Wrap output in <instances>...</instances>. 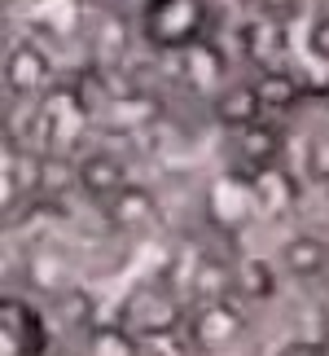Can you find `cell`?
I'll list each match as a JSON object with an SVG mask.
<instances>
[{
    "label": "cell",
    "mask_w": 329,
    "mask_h": 356,
    "mask_svg": "<svg viewBox=\"0 0 329 356\" xmlns=\"http://www.w3.org/2000/svg\"><path fill=\"white\" fill-rule=\"evenodd\" d=\"M136 352H141V339H132L115 317L97 321L84 334V356H136Z\"/></svg>",
    "instance_id": "obj_19"
},
{
    "label": "cell",
    "mask_w": 329,
    "mask_h": 356,
    "mask_svg": "<svg viewBox=\"0 0 329 356\" xmlns=\"http://www.w3.org/2000/svg\"><path fill=\"white\" fill-rule=\"evenodd\" d=\"M0 84L13 102H40L62 84L58 58L40 35H13V44L0 62Z\"/></svg>",
    "instance_id": "obj_5"
},
{
    "label": "cell",
    "mask_w": 329,
    "mask_h": 356,
    "mask_svg": "<svg viewBox=\"0 0 329 356\" xmlns=\"http://www.w3.org/2000/svg\"><path fill=\"white\" fill-rule=\"evenodd\" d=\"M97 211H101V229H106V234H115V238H145L149 229L158 225L162 202H158V194L149 185L132 181V185H123L106 207H97Z\"/></svg>",
    "instance_id": "obj_12"
},
{
    "label": "cell",
    "mask_w": 329,
    "mask_h": 356,
    "mask_svg": "<svg viewBox=\"0 0 329 356\" xmlns=\"http://www.w3.org/2000/svg\"><path fill=\"white\" fill-rule=\"evenodd\" d=\"M207 106H211L215 128H224V132H242V128H255V123L268 119L264 102H259V88H255V75H233Z\"/></svg>",
    "instance_id": "obj_14"
},
{
    "label": "cell",
    "mask_w": 329,
    "mask_h": 356,
    "mask_svg": "<svg viewBox=\"0 0 329 356\" xmlns=\"http://www.w3.org/2000/svg\"><path fill=\"white\" fill-rule=\"evenodd\" d=\"M13 115H18V102L5 92V84H0V145H9V132H13Z\"/></svg>",
    "instance_id": "obj_23"
},
{
    "label": "cell",
    "mask_w": 329,
    "mask_h": 356,
    "mask_svg": "<svg viewBox=\"0 0 329 356\" xmlns=\"http://www.w3.org/2000/svg\"><path fill=\"white\" fill-rule=\"evenodd\" d=\"M255 75V88H259V102H264L268 119H285V115H298L312 97V88L303 84V75L294 71L290 62L285 66H268V71H251Z\"/></svg>",
    "instance_id": "obj_16"
},
{
    "label": "cell",
    "mask_w": 329,
    "mask_h": 356,
    "mask_svg": "<svg viewBox=\"0 0 329 356\" xmlns=\"http://www.w3.org/2000/svg\"><path fill=\"white\" fill-rule=\"evenodd\" d=\"M176 79L194 92V97H202V102H211L219 88L233 79V58H228V49L219 44V31L215 35H207V40H198V44H189L185 53H176Z\"/></svg>",
    "instance_id": "obj_11"
},
{
    "label": "cell",
    "mask_w": 329,
    "mask_h": 356,
    "mask_svg": "<svg viewBox=\"0 0 329 356\" xmlns=\"http://www.w3.org/2000/svg\"><path fill=\"white\" fill-rule=\"evenodd\" d=\"M75 181L79 198H88L92 207H106L123 185H132V163L119 145H88L75 154Z\"/></svg>",
    "instance_id": "obj_10"
},
{
    "label": "cell",
    "mask_w": 329,
    "mask_h": 356,
    "mask_svg": "<svg viewBox=\"0 0 329 356\" xmlns=\"http://www.w3.org/2000/svg\"><path fill=\"white\" fill-rule=\"evenodd\" d=\"M189 317V295L180 286H171L162 273L141 277L123 291L115 321L128 330L132 339H158V334H180Z\"/></svg>",
    "instance_id": "obj_2"
},
{
    "label": "cell",
    "mask_w": 329,
    "mask_h": 356,
    "mask_svg": "<svg viewBox=\"0 0 329 356\" xmlns=\"http://www.w3.org/2000/svg\"><path fill=\"white\" fill-rule=\"evenodd\" d=\"M268 356H329V343H321L317 334H285L268 348Z\"/></svg>",
    "instance_id": "obj_21"
},
{
    "label": "cell",
    "mask_w": 329,
    "mask_h": 356,
    "mask_svg": "<svg viewBox=\"0 0 329 356\" xmlns=\"http://www.w3.org/2000/svg\"><path fill=\"white\" fill-rule=\"evenodd\" d=\"M285 123L277 119H264L255 128H242V132H228V176L237 181H251L255 172L272 168V163H285Z\"/></svg>",
    "instance_id": "obj_9"
},
{
    "label": "cell",
    "mask_w": 329,
    "mask_h": 356,
    "mask_svg": "<svg viewBox=\"0 0 329 356\" xmlns=\"http://www.w3.org/2000/svg\"><path fill=\"white\" fill-rule=\"evenodd\" d=\"M84 40H88V53H92V62H97V66H128L132 49L141 44V40H136V18H132V9L115 5V0H106V5H92V9H88Z\"/></svg>",
    "instance_id": "obj_8"
},
{
    "label": "cell",
    "mask_w": 329,
    "mask_h": 356,
    "mask_svg": "<svg viewBox=\"0 0 329 356\" xmlns=\"http://www.w3.org/2000/svg\"><path fill=\"white\" fill-rule=\"evenodd\" d=\"M285 18L272 13H246L242 22V62L251 71H268V66H285Z\"/></svg>",
    "instance_id": "obj_15"
},
{
    "label": "cell",
    "mask_w": 329,
    "mask_h": 356,
    "mask_svg": "<svg viewBox=\"0 0 329 356\" xmlns=\"http://www.w3.org/2000/svg\"><path fill=\"white\" fill-rule=\"evenodd\" d=\"M233 264H237V299L246 308L272 304L281 295V268L272 255H233Z\"/></svg>",
    "instance_id": "obj_17"
},
{
    "label": "cell",
    "mask_w": 329,
    "mask_h": 356,
    "mask_svg": "<svg viewBox=\"0 0 329 356\" xmlns=\"http://www.w3.org/2000/svg\"><path fill=\"white\" fill-rule=\"evenodd\" d=\"M53 317L26 291H0V356H49Z\"/></svg>",
    "instance_id": "obj_6"
},
{
    "label": "cell",
    "mask_w": 329,
    "mask_h": 356,
    "mask_svg": "<svg viewBox=\"0 0 329 356\" xmlns=\"http://www.w3.org/2000/svg\"><path fill=\"white\" fill-rule=\"evenodd\" d=\"M246 189H251L255 216H264V220H285V216H294L303 207V176L290 163H272V168L255 172L246 181Z\"/></svg>",
    "instance_id": "obj_13"
},
{
    "label": "cell",
    "mask_w": 329,
    "mask_h": 356,
    "mask_svg": "<svg viewBox=\"0 0 329 356\" xmlns=\"http://www.w3.org/2000/svg\"><path fill=\"white\" fill-rule=\"evenodd\" d=\"M141 49L176 58L189 44L215 35V0H141L132 9Z\"/></svg>",
    "instance_id": "obj_1"
},
{
    "label": "cell",
    "mask_w": 329,
    "mask_h": 356,
    "mask_svg": "<svg viewBox=\"0 0 329 356\" xmlns=\"http://www.w3.org/2000/svg\"><path fill=\"white\" fill-rule=\"evenodd\" d=\"M298 176H303V185L329 189V115L307 128V136H303V172Z\"/></svg>",
    "instance_id": "obj_18"
},
{
    "label": "cell",
    "mask_w": 329,
    "mask_h": 356,
    "mask_svg": "<svg viewBox=\"0 0 329 356\" xmlns=\"http://www.w3.org/2000/svg\"><path fill=\"white\" fill-rule=\"evenodd\" d=\"M136 356H194L185 330L180 334H158V339H141V352Z\"/></svg>",
    "instance_id": "obj_22"
},
{
    "label": "cell",
    "mask_w": 329,
    "mask_h": 356,
    "mask_svg": "<svg viewBox=\"0 0 329 356\" xmlns=\"http://www.w3.org/2000/svg\"><path fill=\"white\" fill-rule=\"evenodd\" d=\"M246 334H251V308L242 299H202V304H189L185 339L194 348V356H233Z\"/></svg>",
    "instance_id": "obj_3"
},
{
    "label": "cell",
    "mask_w": 329,
    "mask_h": 356,
    "mask_svg": "<svg viewBox=\"0 0 329 356\" xmlns=\"http://www.w3.org/2000/svg\"><path fill=\"white\" fill-rule=\"evenodd\" d=\"M307 53L329 71V5L312 9V18H307Z\"/></svg>",
    "instance_id": "obj_20"
},
{
    "label": "cell",
    "mask_w": 329,
    "mask_h": 356,
    "mask_svg": "<svg viewBox=\"0 0 329 356\" xmlns=\"http://www.w3.org/2000/svg\"><path fill=\"white\" fill-rule=\"evenodd\" d=\"M277 259L281 277L303 286V291H321L329 286V234L325 229H294V234H285L277 242Z\"/></svg>",
    "instance_id": "obj_7"
},
{
    "label": "cell",
    "mask_w": 329,
    "mask_h": 356,
    "mask_svg": "<svg viewBox=\"0 0 329 356\" xmlns=\"http://www.w3.org/2000/svg\"><path fill=\"white\" fill-rule=\"evenodd\" d=\"M18 277L26 286V295L40 299V304H58L62 295H71L79 282V259H75V246H62V242H49V238H35L26 251L18 255Z\"/></svg>",
    "instance_id": "obj_4"
}]
</instances>
